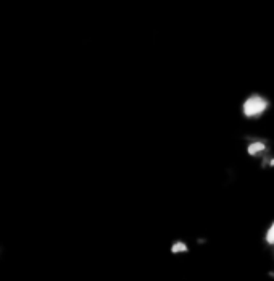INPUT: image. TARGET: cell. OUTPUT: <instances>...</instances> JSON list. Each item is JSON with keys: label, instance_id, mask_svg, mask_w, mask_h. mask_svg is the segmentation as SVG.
I'll return each instance as SVG.
<instances>
[{"label": "cell", "instance_id": "1", "mask_svg": "<svg viewBox=\"0 0 274 281\" xmlns=\"http://www.w3.org/2000/svg\"><path fill=\"white\" fill-rule=\"evenodd\" d=\"M268 108H270V101L260 94H253V96L247 97L242 104V113L247 118H260L261 115H265Z\"/></svg>", "mask_w": 274, "mask_h": 281}, {"label": "cell", "instance_id": "2", "mask_svg": "<svg viewBox=\"0 0 274 281\" xmlns=\"http://www.w3.org/2000/svg\"><path fill=\"white\" fill-rule=\"evenodd\" d=\"M266 152V144L263 140H253L252 144L248 145V154L253 157H260Z\"/></svg>", "mask_w": 274, "mask_h": 281}, {"label": "cell", "instance_id": "3", "mask_svg": "<svg viewBox=\"0 0 274 281\" xmlns=\"http://www.w3.org/2000/svg\"><path fill=\"white\" fill-rule=\"evenodd\" d=\"M189 250V246L184 241H176L171 246V252L173 254H185Z\"/></svg>", "mask_w": 274, "mask_h": 281}, {"label": "cell", "instance_id": "4", "mask_svg": "<svg viewBox=\"0 0 274 281\" xmlns=\"http://www.w3.org/2000/svg\"><path fill=\"white\" fill-rule=\"evenodd\" d=\"M265 239H266V243L270 244V246H274V221L270 225V228H268Z\"/></svg>", "mask_w": 274, "mask_h": 281}]
</instances>
